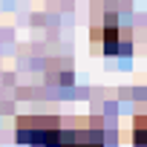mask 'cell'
Instances as JSON below:
<instances>
[{
	"instance_id": "6da1fadb",
	"label": "cell",
	"mask_w": 147,
	"mask_h": 147,
	"mask_svg": "<svg viewBox=\"0 0 147 147\" xmlns=\"http://www.w3.org/2000/svg\"><path fill=\"white\" fill-rule=\"evenodd\" d=\"M18 138L29 147H104L98 130H66L55 118H20Z\"/></svg>"
},
{
	"instance_id": "7a4b0ae2",
	"label": "cell",
	"mask_w": 147,
	"mask_h": 147,
	"mask_svg": "<svg viewBox=\"0 0 147 147\" xmlns=\"http://www.w3.org/2000/svg\"><path fill=\"white\" fill-rule=\"evenodd\" d=\"M133 141L136 147H147V115H138L133 124Z\"/></svg>"
}]
</instances>
